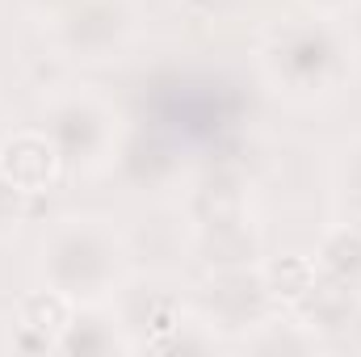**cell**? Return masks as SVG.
Returning <instances> with one entry per match:
<instances>
[{"label":"cell","instance_id":"obj_1","mask_svg":"<svg viewBox=\"0 0 361 357\" xmlns=\"http://www.w3.org/2000/svg\"><path fill=\"white\" fill-rule=\"evenodd\" d=\"M357 38L332 17H290L273 25L257 47V72L265 89L294 109H315L336 101L357 80Z\"/></svg>","mask_w":361,"mask_h":357},{"label":"cell","instance_id":"obj_2","mask_svg":"<svg viewBox=\"0 0 361 357\" xmlns=\"http://www.w3.org/2000/svg\"><path fill=\"white\" fill-rule=\"evenodd\" d=\"M130 277V240L105 214H59L38 240V282L76 307H101Z\"/></svg>","mask_w":361,"mask_h":357},{"label":"cell","instance_id":"obj_3","mask_svg":"<svg viewBox=\"0 0 361 357\" xmlns=\"http://www.w3.org/2000/svg\"><path fill=\"white\" fill-rule=\"evenodd\" d=\"M42 131L55 139L68 173L92 177V173L109 169V160L118 152V139L126 131V118H122V109L101 89H92V85H63V89L47 92Z\"/></svg>","mask_w":361,"mask_h":357},{"label":"cell","instance_id":"obj_4","mask_svg":"<svg viewBox=\"0 0 361 357\" xmlns=\"http://www.w3.org/2000/svg\"><path fill=\"white\" fill-rule=\"evenodd\" d=\"M51 55L63 63H114L143 34L139 0H68L55 17L42 21Z\"/></svg>","mask_w":361,"mask_h":357},{"label":"cell","instance_id":"obj_5","mask_svg":"<svg viewBox=\"0 0 361 357\" xmlns=\"http://www.w3.org/2000/svg\"><path fill=\"white\" fill-rule=\"evenodd\" d=\"M193 311L202 315V324L223 337V341H248L261 324H269L281 311L273 298L265 269L257 265H227V269H206L197 294H193Z\"/></svg>","mask_w":361,"mask_h":357},{"label":"cell","instance_id":"obj_6","mask_svg":"<svg viewBox=\"0 0 361 357\" xmlns=\"http://www.w3.org/2000/svg\"><path fill=\"white\" fill-rule=\"evenodd\" d=\"M109 173L122 181L130 193H147V198H164L180 193V185L189 181V152L173 131L164 126H130L118 139V152L109 160Z\"/></svg>","mask_w":361,"mask_h":357},{"label":"cell","instance_id":"obj_7","mask_svg":"<svg viewBox=\"0 0 361 357\" xmlns=\"http://www.w3.org/2000/svg\"><path fill=\"white\" fill-rule=\"evenodd\" d=\"M63 156L55 147V139L42 126H8L0 135V177L13 189L42 198L47 189H55L63 177Z\"/></svg>","mask_w":361,"mask_h":357},{"label":"cell","instance_id":"obj_8","mask_svg":"<svg viewBox=\"0 0 361 357\" xmlns=\"http://www.w3.org/2000/svg\"><path fill=\"white\" fill-rule=\"evenodd\" d=\"M180 210L189 223H206V219H227V214H244L252 210V181L240 164L223 160V164H206L193 169L189 181L180 185Z\"/></svg>","mask_w":361,"mask_h":357},{"label":"cell","instance_id":"obj_9","mask_svg":"<svg viewBox=\"0 0 361 357\" xmlns=\"http://www.w3.org/2000/svg\"><path fill=\"white\" fill-rule=\"evenodd\" d=\"M189 253L206 269L257 265L265 257V236H261L257 214L244 210V214H227V219L189 223Z\"/></svg>","mask_w":361,"mask_h":357},{"label":"cell","instance_id":"obj_10","mask_svg":"<svg viewBox=\"0 0 361 357\" xmlns=\"http://www.w3.org/2000/svg\"><path fill=\"white\" fill-rule=\"evenodd\" d=\"M72 311H76V303H68L63 294H55L47 286L21 294L13 315H8V328H13L8 349H17V353H55Z\"/></svg>","mask_w":361,"mask_h":357},{"label":"cell","instance_id":"obj_11","mask_svg":"<svg viewBox=\"0 0 361 357\" xmlns=\"http://www.w3.org/2000/svg\"><path fill=\"white\" fill-rule=\"evenodd\" d=\"M290 311L315 332L319 345H336V341H349L353 332H361V294L332 282V277H324V273L307 290V298Z\"/></svg>","mask_w":361,"mask_h":357},{"label":"cell","instance_id":"obj_12","mask_svg":"<svg viewBox=\"0 0 361 357\" xmlns=\"http://www.w3.org/2000/svg\"><path fill=\"white\" fill-rule=\"evenodd\" d=\"M55 353L63 357H114V353H130V341L118 324V315L109 311V303L101 307H76Z\"/></svg>","mask_w":361,"mask_h":357},{"label":"cell","instance_id":"obj_13","mask_svg":"<svg viewBox=\"0 0 361 357\" xmlns=\"http://www.w3.org/2000/svg\"><path fill=\"white\" fill-rule=\"evenodd\" d=\"M311 257H315L324 277H332V282H341V286L361 294V219H345L341 214L336 223H328L319 231Z\"/></svg>","mask_w":361,"mask_h":357},{"label":"cell","instance_id":"obj_14","mask_svg":"<svg viewBox=\"0 0 361 357\" xmlns=\"http://www.w3.org/2000/svg\"><path fill=\"white\" fill-rule=\"evenodd\" d=\"M261 269H265V282H269L273 298L281 311L298 307L307 298V290L319 282V265L315 257H302V253H281V257H261Z\"/></svg>","mask_w":361,"mask_h":357},{"label":"cell","instance_id":"obj_15","mask_svg":"<svg viewBox=\"0 0 361 357\" xmlns=\"http://www.w3.org/2000/svg\"><path fill=\"white\" fill-rule=\"evenodd\" d=\"M244 345H248L252 353H315V349H324V345L315 341V332H311L294 311H277L269 324H261Z\"/></svg>","mask_w":361,"mask_h":357},{"label":"cell","instance_id":"obj_16","mask_svg":"<svg viewBox=\"0 0 361 357\" xmlns=\"http://www.w3.org/2000/svg\"><path fill=\"white\" fill-rule=\"evenodd\" d=\"M332 185H336V206L345 219H361V131L341 143L336 164H332Z\"/></svg>","mask_w":361,"mask_h":357},{"label":"cell","instance_id":"obj_17","mask_svg":"<svg viewBox=\"0 0 361 357\" xmlns=\"http://www.w3.org/2000/svg\"><path fill=\"white\" fill-rule=\"evenodd\" d=\"M30 193H21V189H13L8 181L0 177V244L4 240H13L17 231H21V223L30 219Z\"/></svg>","mask_w":361,"mask_h":357},{"label":"cell","instance_id":"obj_18","mask_svg":"<svg viewBox=\"0 0 361 357\" xmlns=\"http://www.w3.org/2000/svg\"><path fill=\"white\" fill-rule=\"evenodd\" d=\"M357 4H361V0H298V8H302V13H311V17H332V21L349 17Z\"/></svg>","mask_w":361,"mask_h":357},{"label":"cell","instance_id":"obj_19","mask_svg":"<svg viewBox=\"0 0 361 357\" xmlns=\"http://www.w3.org/2000/svg\"><path fill=\"white\" fill-rule=\"evenodd\" d=\"M25 4H30V13H34L38 21H47V17H55L68 0H25Z\"/></svg>","mask_w":361,"mask_h":357},{"label":"cell","instance_id":"obj_20","mask_svg":"<svg viewBox=\"0 0 361 357\" xmlns=\"http://www.w3.org/2000/svg\"><path fill=\"white\" fill-rule=\"evenodd\" d=\"M8 131V109H4V97H0V135Z\"/></svg>","mask_w":361,"mask_h":357}]
</instances>
